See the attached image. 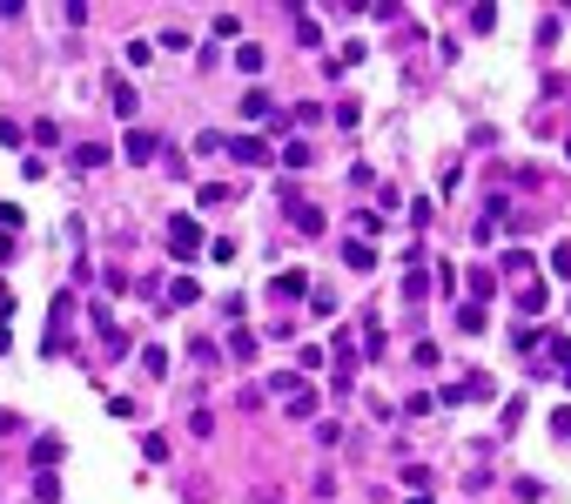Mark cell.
<instances>
[{
    "instance_id": "1",
    "label": "cell",
    "mask_w": 571,
    "mask_h": 504,
    "mask_svg": "<svg viewBox=\"0 0 571 504\" xmlns=\"http://www.w3.org/2000/svg\"><path fill=\"white\" fill-rule=\"evenodd\" d=\"M168 256L175 263H195L202 256V222L195 216H168Z\"/></svg>"
},
{
    "instance_id": "2",
    "label": "cell",
    "mask_w": 571,
    "mask_h": 504,
    "mask_svg": "<svg viewBox=\"0 0 571 504\" xmlns=\"http://www.w3.org/2000/svg\"><path fill=\"white\" fill-rule=\"evenodd\" d=\"M121 155H128V162H155V155H162V135H155V128H128V135H121Z\"/></svg>"
},
{
    "instance_id": "3",
    "label": "cell",
    "mask_w": 571,
    "mask_h": 504,
    "mask_svg": "<svg viewBox=\"0 0 571 504\" xmlns=\"http://www.w3.org/2000/svg\"><path fill=\"white\" fill-rule=\"evenodd\" d=\"M229 155H235V162H249V168H263V162H275V155H269V142H263V135H235V142H229Z\"/></svg>"
},
{
    "instance_id": "4",
    "label": "cell",
    "mask_w": 571,
    "mask_h": 504,
    "mask_svg": "<svg viewBox=\"0 0 571 504\" xmlns=\"http://www.w3.org/2000/svg\"><path fill=\"white\" fill-rule=\"evenodd\" d=\"M108 101H115V115H121V121H135V115H142V95H135V81H121V75L108 81Z\"/></svg>"
},
{
    "instance_id": "5",
    "label": "cell",
    "mask_w": 571,
    "mask_h": 504,
    "mask_svg": "<svg viewBox=\"0 0 571 504\" xmlns=\"http://www.w3.org/2000/svg\"><path fill=\"white\" fill-rule=\"evenodd\" d=\"M343 263L370 276V269H376V249H370V242H363V236H350V242H343Z\"/></svg>"
},
{
    "instance_id": "6",
    "label": "cell",
    "mask_w": 571,
    "mask_h": 504,
    "mask_svg": "<svg viewBox=\"0 0 571 504\" xmlns=\"http://www.w3.org/2000/svg\"><path fill=\"white\" fill-rule=\"evenodd\" d=\"M289 222H296L303 236H323V208H309V202H296V196H289Z\"/></svg>"
},
{
    "instance_id": "7",
    "label": "cell",
    "mask_w": 571,
    "mask_h": 504,
    "mask_svg": "<svg viewBox=\"0 0 571 504\" xmlns=\"http://www.w3.org/2000/svg\"><path fill=\"white\" fill-rule=\"evenodd\" d=\"M309 162H316V155H309V142H283V155H275V168H289V176H303Z\"/></svg>"
},
{
    "instance_id": "8",
    "label": "cell",
    "mask_w": 571,
    "mask_h": 504,
    "mask_svg": "<svg viewBox=\"0 0 571 504\" xmlns=\"http://www.w3.org/2000/svg\"><path fill=\"white\" fill-rule=\"evenodd\" d=\"M67 162H75V168H101V162H115V148H108V142H81Z\"/></svg>"
},
{
    "instance_id": "9",
    "label": "cell",
    "mask_w": 571,
    "mask_h": 504,
    "mask_svg": "<svg viewBox=\"0 0 571 504\" xmlns=\"http://www.w3.org/2000/svg\"><path fill=\"white\" fill-rule=\"evenodd\" d=\"M491 297H497V269H471V297H464V303H477V309H484Z\"/></svg>"
},
{
    "instance_id": "10",
    "label": "cell",
    "mask_w": 571,
    "mask_h": 504,
    "mask_svg": "<svg viewBox=\"0 0 571 504\" xmlns=\"http://www.w3.org/2000/svg\"><path fill=\"white\" fill-rule=\"evenodd\" d=\"M195 297H202V283H195V276H175V283H168V309H188Z\"/></svg>"
},
{
    "instance_id": "11",
    "label": "cell",
    "mask_w": 571,
    "mask_h": 504,
    "mask_svg": "<svg viewBox=\"0 0 571 504\" xmlns=\"http://www.w3.org/2000/svg\"><path fill=\"white\" fill-rule=\"evenodd\" d=\"M275 115V101L263 95V88H249V95H242V121H269Z\"/></svg>"
},
{
    "instance_id": "12",
    "label": "cell",
    "mask_w": 571,
    "mask_h": 504,
    "mask_svg": "<svg viewBox=\"0 0 571 504\" xmlns=\"http://www.w3.org/2000/svg\"><path fill=\"white\" fill-rule=\"evenodd\" d=\"M269 289H275V297H283V303H289V297H309V276H303V269H289V276H275Z\"/></svg>"
},
{
    "instance_id": "13",
    "label": "cell",
    "mask_w": 571,
    "mask_h": 504,
    "mask_svg": "<svg viewBox=\"0 0 571 504\" xmlns=\"http://www.w3.org/2000/svg\"><path fill=\"white\" fill-rule=\"evenodd\" d=\"M61 438H41V444H34V471H55V464H61Z\"/></svg>"
},
{
    "instance_id": "14",
    "label": "cell",
    "mask_w": 571,
    "mask_h": 504,
    "mask_svg": "<svg viewBox=\"0 0 571 504\" xmlns=\"http://www.w3.org/2000/svg\"><path fill=\"white\" fill-rule=\"evenodd\" d=\"M188 357H195V363H202V370H222V350H215V343H209V337H188Z\"/></svg>"
},
{
    "instance_id": "15",
    "label": "cell",
    "mask_w": 571,
    "mask_h": 504,
    "mask_svg": "<svg viewBox=\"0 0 571 504\" xmlns=\"http://www.w3.org/2000/svg\"><path fill=\"white\" fill-rule=\"evenodd\" d=\"M61 498V478L55 471H34V504H55Z\"/></svg>"
},
{
    "instance_id": "16",
    "label": "cell",
    "mask_w": 571,
    "mask_h": 504,
    "mask_svg": "<svg viewBox=\"0 0 571 504\" xmlns=\"http://www.w3.org/2000/svg\"><path fill=\"white\" fill-rule=\"evenodd\" d=\"M296 41L303 47H323V21H316V14H296Z\"/></svg>"
},
{
    "instance_id": "17",
    "label": "cell",
    "mask_w": 571,
    "mask_h": 504,
    "mask_svg": "<svg viewBox=\"0 0 571 504\" xmlns=\"http://www.w3.org/2000/svg\"><path fill=\"white\" fill-rule=\"evenodd\" d=\"M457 329H464V337H484V309L477 303H457Z\"/></svg>"
},
{
    "instance_id": "18",
    "label": "cell",
    "mask_w": 571,
    "mask_h": 504,
    "mask_svg": "<svg viewBox=\"0 0 571 504\" xmlns=\"http://www.w3.org/2000/svg\"><path fill=\"white\" fill-rule=\"evenodd\" d=\"M142 370L148 377H168V350H162V343H142Z\"/></svg>"
},
{
    "instance_id": "19",
    "label": "cell",
    "mask_w": 571,
    "mask_h": 504,
    "mask_svg": "<svg viewBox=\"0 0 571 504\" xmlns=\"http://www.w3.org/2000/svg\"><path fill=\"white\" fill-rule=\"evenodd\" d=\"M235 67H242V75H263V47L242 41V47H235Z\"/></svg>"
},
{
    "instance_id": "20",
    "label": "cell",
    "mask_w": 571,
    "mask_h": 504,
    "mask_svg": "<svg viewBox=\"0 0 571 504\" xmlns=\"http://www.w3.org/2000/svg\"><path fill=\"white\" fill-rule=\"evenodd\" d=\"M424 289H430V276H424V263H410V276H404V297H410V303H424Z\"/></svg>"
},
{
    "instance_id": "21",
    "label": "cell",
    "mask_w": 571,
    "mask_h": 504,
    "mask_svg": "<svg viewBox=\"0 0 571 504\" xmlns=\"http://www.w3.org/2000/svg\"><path fill=\"white\" fill-rule=\"evenodd\" d=\"M289 417H296V424H309V417H316V390H296V397H289Z\"/></svg>"
},
{
    "instance_id": "22",
    "label": "cell",
    "mask_w": 571,
    "mask_h": 504,
    "mask_svg": "<svg viewBox=\"0 0 571 504\" xmlns=\"http://www.w3.org/2000/svg\"><path fill=\"white\" fill-rule=\"evenodd\" d=\"M229 357H235V363L255 357V329H235V337H229Z\"/></svg>"
},
{
    "instance_id": "23",
    "label": "cell",
    "mask_w": 571,
    "mask_h": 504,
    "mask_svg": "<svg viewBox=\"0 0 571 504\" xmlns=\"http://www.w3.org/2000/svg\"><path fill=\"white\" fill-rule=\"evenodd\" d=\"M511 491L525 498V504H538V498H545V478H531V471H525V478H511Z\"/></svg>"
},
{
    "instance_id": "24",
    "label": "cell",
    "mask_w": 571,
    "mask_h": 504,
    "mask_svg": "<svg viewBox=\"0 0 571 504\" xmlns=\"http://www.w3.org/2000/svg\"><path fill=\"white\" fill-rule=\"evenodd\" d=\"M517 309H531V317H538V309H545V283H525V289H517Z\"/></svg>"
},
{
    "instance_id": "25",
    "label": "cell",
    "mask_w": 571,
    "mask_h": 504,
    "mask_svg": "<svg viewBox=\"0 0 571 504\" xmlns=\"http://www.w3.org/2000/svg\"><path fill=\"white\" fill-rule=\"evenodd\" d=\"M309 309H316V317H330V309H336V289L316 283V289H309Z\"/></svg>"
},
{
    "instance_id": "26",
    "label": "cell",
    "mask_w": 571,
    "mask_h": 504,
    "mask_svg": "<svg viewBox=\"0 0 571 504\" xmlns=\"http://www.w3.org/2000/svg\"><path fill=\"white\" fill-rule=\"evenodd\" d=\"M505 269H511V276H525V269H538V256H531V249H511V256H505Z\"/></svg>"
},
{
    "instance_id": "27",
    "label": "cell",
    "mask_w": 571,
    "mask_h": 504,
    "mask_svg": "<svg viewBox=\"0 0 571 504\" xmlns=\"http://www.w3.org/2000/svg\"><path fill=\"white\" fill-rule=\"evenodd\" d=\"M316 444H343V424H336V417H316Z\"/></svg>"
},
{
    "instance_id": "28",
    "label": "cell",
    "mask_w": 571,
    "mask_h": 504,
    "mask_svg": "<svg viewBox=\"0 0 571 504\" xmlns=\"http://www.w3.org/2000/svg\"><path fill=\"white\" fill-rule=\"evenodd\" d=\"M121 61H128V67H148L155 55H148V41H128V47H121Z\"/></svg>"
},
{
    "instance_id": "29",
    "label": "cell",
    "mask_w": 571,
    "mask_h": 504,
    "mask_svg": "<svg viewBox=\"0 0 571 504\" xmlns=\"http://www.w3.org/2000/svg\"><path fill=\"white\" fill-rule=\"evenodd\" d=\"M551 276H571V242H558V249H551Z\"/></svg>"
},
{
    "instance_id": "30",
    "label": "cell",
    "mask_w": 571,
    "mask_h": 504,
    "mask_svg": "<svg viewBox=\"0 0 571 504\" xmlns=\"http://www.w3.org/2000/svg\"><path fill=\"white\" fill-rule=\"evenodd\" d=\"M21 222H27L21 208H14V202H0V229H21Z\"/></svg>"
},
{
    "instance_id": "31",
    "label": "cell",
    "mask_w": 571,
    "mask_h": 504,
    "mask_svg": "<svg viewBox=\"0 0 571 504\" xmlns=\"http://www.w3.org/2000/svg\"><path fill=\"white\" fill-rule=\"evenodd\" d=\"M551 357H558V363H571V337H551Z\"/></svg>"
},
{
    "instance_id": "32",
    "label": "cell",
    "mask_w": 571,
    "mask_h": 504,
    "mask_svg": "<svg viewBox=\"0 0 571 504\" xmlns=\"http://www.w3.org/2000/svg\"><path fill=\"white\" fill-rule=\"evenodd\" d=\"M7 430H21V417H14L7 404H0V438H7Z\"/></svg>"
},
{
    "instance_id": "33",
    "label": "cell",
    "mask_w": 571,
    "mask_h": 504,
    "mask_svg": "<svg viewBox=\"0 0 571 504\" xmlns=\"http://www.w3.org/2000/svg\"><path fill=\"white\" fill-rule=\"evenodd\" d=\"M255 504H283V491H255Z\"/></svg>"
},
{
    "instance_id": "34",
    "label": "cell",
    "mask_w": 571,
    "mask_h": 504,
    "mask_svg": "<svg viewBox=\"0 0 571 504\" xmlns=\"http://www.w3.org/2000/svg\"><path fill=\"white\" fill-rule=\"evenodd\" d=\"M558 384H565V390H571V370H565V377H558Z\"/></svg>"
},
{
    "instance_id": "35",
    "label": "cell",
    "mask_w": 571,
    "mask_h": 504,
    "mask_svg": "<svg viewBox=\"0 0 571 504\" xmlns=\"http://www.w3.org/2000/svg\"><path fill=\"white\" fill-rule=\"evenodd\" d=\"M565 155H571V142H565Z\"/></svg>"
}]
</instances>
